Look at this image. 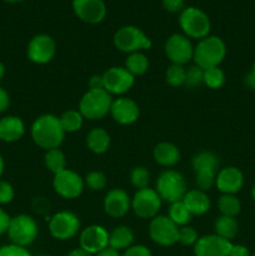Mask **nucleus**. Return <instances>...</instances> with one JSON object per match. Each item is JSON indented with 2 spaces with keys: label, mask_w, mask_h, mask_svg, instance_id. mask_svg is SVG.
Instances as JSON below:
<instances>
[{
  "label": "nucleus",
  "mask_w": 255,
  "mask_h": 256,
  "mask_svg": "<svg viewBox=\"0 0 255 256\" xmlns=\"http://www.w3.org/2000/svg\"><path fill=\"white\" fill-rule=\"evenodd\" d=\"M64 136L65 132L60 124V119L52 114L42 115L32 125V140L42 149H56L62 142Z\"/></svg>",
  "instance_id": "f257e3e1"
},
{
  "label": "nucleus",
  "mask_w": 255,
  "mask_h": 256,
  "mask_svg": "<svg viewBox=\"0 0 255 256\" xmlns=\"http://www.w3.org/2000/svg\"><path fill=\"white\" fill-rule=\"evenodd\" d=\"M226 54V46L225 42L218 36H206L200 39L196 46L194 48V59L195 65L202 68V70L210 69V68L219 66L220 62L224 60Z\"/></svg>",
  "instance_id": "f03ea898"
},
{
  "label": "nucleus",
  "mask_w": 255,
  "mask_h": 256,
  "mask_svg": "<svg viewBox=\"0 0 255 256\" xmlns=\"http://www.w3.org/2000/svg\"><path fill=\"white\" fill-rule=\"evenodd\" d=\"M112 99L105 89H89L80 100L79 109L84 118L89 120H99L110 112Z\"/></svg>",
  "instance_id": "7ed1b4c3"
},
{
  "label": "nucleus",
  "mask_w": 255,
  "mask_h": 256,
  "mask_svg": "<svg viewBox=\"0 0 255 256\" xmlns=\"http://www.w3.org/2000/svg\"><path fill=\"white\" fill-rule=\"evenodd\" d=\"M192 169L195 172V182L199 190L206 192L212 189L216 180L219 160L210 152H200L192 158Z\"/></svg>",
  "instance_id": "20e7f679"
},
{
  "label": "nucleus",
  "mask_w": 255,
  "mask_h": 256,
  "mask_svg": "<svg viewBox=\"0 0 255 256\" xmlns=\"http://www.w3.org/2000/svg\"><path fill=\"white\" fill-rule=\"evenodd\" d=\"M156 192L162 200L170 204L180 202L186 194V182L184 176L175 170H165L156 180Z\"/></svg>",
  "instance_id": "39448f33"
},
{
  "label": "nucleus",
  "mask_w": 255,
  "mask_h": 256,
  "mask_svg": "<svg viewBox=\"0 0 255 256\" xmlns=\"http://www.w3.org/2000/svg\"><path fill=\"white\" fill-rule=\"evenodd\" d=\"M179 24L186 36L194 38V39H204V38L209 36V16L198 8H185L180 12Z\"/></svg>",
  "instance_id": "423d86ee"
},
{
  "label": "nucleus",
  "mask_w": 255,
  "mask_h": 256,
  "mask_svg": "<svg viewBox=\"0 0 255 256\" xmlns=\"http://www.w3.org/2000/svg\"><path fill=\"white\" fill-rule=\"evenodd\" d=\"M39 234V228L36 222L29 215H16L10 222L8 235L12 244L18 246H28L32 244Z\"/></svg>",
  "instance_id": "0eeeda50"
},
{
  "label": "nucleus",
  "mask_w": 255,
  "mask_h": 256,
  "mask_svg": "<svg viewBox=\"0 0 255 256\" xmlns=\"http://www.w3.org/2000/svg\"><path fill=\"white\" fill-rule=\"evenodd\" d=\"M114 45L124 52H138L142 49H150L152 40L142 29L132 25L122 26L115 32Z\"/></svg>",
  "instance_id": "6e6552de"
},
{
  "label": "nucleus",
  "mask_w": 255,
  "mask_h": 256,
  "mask_svg": "<svg viewBox=\"0 0 255 256\" xmlns=\"http://www.w3.org/2000/svg\"><path fill=\"white\" fill-rule=\"evenodd\" d=\"M162 206V198L156 190L145 188L135 192L132 200V208L135 214L142 219H152L159 212Z\"/></svg>",
  "instance_id": "1a4fd4ad"
},
{
  "label": "nucleus",
  "mask_w": 255,
  "mask_h": 256,
  "mask_svg": "<svg viewBox=\"0 0 255 256\" xmlns=\"http://www.w3.org/2000/svg\"><path fill=\"white\" fill-rule=\"evenodd\" d=\"M149 235L154 242L162 246H170L179 242V228L169 216L152 218L149 226Z\"/></svg>",
  "instance_id": "9d476101"
},
{
  "label": "nucleus",
  "mask_w": 255,
  "mask_h": 256,
  "mask_svg": "<svg viewBox=\"0 0 255 256\" xmlns=\"http://www.w3.org/2000/svg\"><path fill=\"white\" fill-rule=\"evenodd\" d=\"M80 229V220L74 212H60L55 214L49 222L50 234L58 240H69L78 234Z\"/></svg>",
  "instance_id": "9b49d317"
},
{
  "label": "nucleus",
  "mask_w": 255,
  "mask_h": 256,
  "mask_svg": "<svg viewBox=\"0 0 255 256\" xmlns=\"http://www.w3.org/2000/svg\"><path fill=\"white\" fill-rule=\"evenodd\" d=\"M54 190L65 199H75L84 190V180L78 172L65 169L54 175Z\"/></svg>",
  "instance_id": "f8f14e48"
},
{
  "label": "nucleus",
  "mask_w": 255,
  "mask_h": 256,
  "mask_svg": "<svg viewBox=\"0 0 255 256\" xmlns=\"http://www.w3.org/2000/svg\"><path fill=\"white\" fill-rule=\"evenodd\" d=\"M165 54L172 64L184 65L192 59L194 48L188 36L172 34L165 42Z\"/></svg>",
  "instance_id": "ddd939ff"
},
{
  "label": "nucleus",
  "mask_w": 255,
  "mask_h": 256,
  "mask_svg": "<svg viewBox=\"0 0 255 256\" xmlns=\"http://www.w3.org/2000/svg\"><path fill=\"white\" fill-rule=\"evenodd\" d=\"M104 89L110 95H122L129 92L134 85V76L125 68L112 66L102 74Z\"/></svg>",
  "instance_id": "4468645a"
},
{
  "label": "nucleus",
  "mask_w": 255,
  "mask_h": 256,
  "mask_svg": "<svg viewBox=\"0 0 255 256\" xmlns=\"http://www.w3.org/2000/svg\"><path fill=\"white\" fill-rule=\"evenodd\" d=\"M56 45L50 35L39 34L28 45V58L35 64H46L54 58Z\"/></svg>",
  "instance_id": "2eb2a0df"
},
{
  "label": "nucleus",
  "mask_w": 255,
  "mask_h": 256,
  "mask_svg": "<svg viewBox=\"0 0 255 256\" xmlns=\"http://www.w3.org/2000/svg\"><path fill=\"white\" fill-rule=\"evenodd\" d=\"M109 246V232L100 225H92L80 234V248L90 254L102 252Z\"/></svg>",
  "instance_id": "dca6fc26"
},
{
  "label": "nucleus",
  "mask_w": 255,
  "mask_h": 256,
  "mask_svg": "<svg viewBox=\"0 0 255 256\" xmlns=\"http://www.w3.org/2000/svg\"><path fill=\"white\" fill-rule=\"evenodd\" d=\"M232 244L226 239L215 235H206L194 245L195 256H229Z\"/></svg>",
  "instance_id": "f3484780"
},
{
  "label": "nucleus",
  "mask_w": 255,
  "mask_h": 256,
  "mask_svg": "<svg viewBox=\"0 0 255 256\" xmlns=\"http://www.w3.org/2000/svg\"><path fill=\"white\" fill-rule=\"evenodd\" d=\"M75 15L82 22L98 24L106 15V6L102 0H72Z\"/></svg>",
  "instance_id": "a211bd4d"
},
{
  "label": "nucleus",
  "mask_w": 255,
  "mask_h": 256,
  "mask_svg": "<svg viewBox=\"0 0 255 256\" xmlns=\"http://www.w3.org/2000/svg\"><path fill=\"white\" fill-rule=\"evenodd\" d=\"M110 114L112 119L122 125H130L138 120L140 115L139 105L129 98H119L112 100Z\"/></svg>",
  "instance_id": "6ab92c4d"
},
{
  "label": "nucleus",
  "mask_w": 255,
  "mask_h": 256,
  "mask_svg": "<svg viewBox=\"0 0 255 256\" xmlns=\"http://www.w3.org/2000/svg\"><path fill=\"white\" fill-rule=\"evenodd\" d=\"M215 184L222 194L234 195L244 185V176L238 168L228 166L218 172Z\"/></svg>",
  "instance_id": "aec40b11"
},
{
  "label": "nucleus",
  "mask_w": 255,
  "mask_h": 256,
  "mask_svg": "<svg viewBox=\"0 0 255 256\" xmlns=\"http://www.w3.org/2000/svg\"><path fill=\"white\" fill-rule=\"evenodd\" d=\"M130 198L128 192L122 189H112L105 195L104 210L109 216L122 218L129 212Z\"/></svg>",
  "instance_id": "412c9836"
},
{
  "label": "nucleus",
  "mask_w": 255,
  "mask_h": 256,
  "mask_svg": "<svg viewBox=\"0 0 255 256\" xmlns=\"http://www.w3.org/2000/svg\"><path fill=\"white\" fill-rule=\"evenodd\" d=\"M25 132V125L19 116H4L0 119V140L5 142H18Z\"/></svg>",
  "instance_id": "4be33fe9"
},
{
  "label": "nucleus",
  "mask_w": 255,
  "mask_h": 256,
  "mask_svg": "<svg viewBox=\"0 0 255 256\" xmlns=\"http://www.w3.org/2000/svg\"><path fill=\"white\" fill-rule=\"evenodd\" d=\"M192 215H204L210 209V198L199 189L186 192L182 200Z\"/></svg>",
  "instance_id": "5701e85b"
},
{
  "label": "nucleus",
  "mask_w": 255,
  "mask_h": 256,
  "mask_svg": "<svg viewBox=\"0 0 255 256\" xmlns=\"http://www.w3.org/2000/svg\"><path fill=\"white\" fill-rule=\"evenodd\" d=\"M154 159L162 166H174L180 160V152L174 144L160 142L154 148Z\"/></svg>",
  "instance_id": "b1692460"
},
{
  "label": "nucleus",
  "mask_w": 255,
  "mask_h": 256,
  "mask_svg": "<svg viewBox=\"0 0 255 256\" xmlns=\"http://www.w3.org/2000/svg\"><path fill=\"white\" fill-rule=\"evenodd\" d=\"M86 145L90 152L95 154H104L110 146V135L102 128H94L88 134Z\"/></svg>",
  "instance_id": "393cba45"
},
{
  "label": "nucleus",
  "mask_w": 255,
  "mask_h": 256,
  "mask_svg": "<svg viewBox=\"0 0 255 256\" xmlns=\"http://www.w3.org/2000/svg\"><path fill=\"white\" fill-rule=\"evenodd\" d=\"M132 242H134V234H132V229L125 225L115 228L112 234H109V246L118 252L130 248Z\"/></svg>",
  "instance_id": "a878e982"
},
{
  "label": "nucleus",
  "mask_w": 255,
  "mask_h": 256,
  "mask_svg": "<svg viewBox=\"0 0 255 256\" xmlns=\"http://www.w3.org/2000/svg\"><path fill=\"white\" fill-rule=\"evenodd\" d=\"M215 232H216L218 236L230 242V239H234L236 236L238 232H239V224L235 218L222 215L215 222Z\"/></svg>",
  "instance_id": "bb28decb"
},
{
  "label": "nucleus",
  "mask_w": 255,
  "mask_h": 256,
  "mask_svg": "<svg viewBox=\"0 0 255 256\" xmlns=\"http://www.w3.org/2000/svg\"><path fill=\"white\" fill-rule=\"evenodd\" d=\"M125 69L132 75V76H140L145 74L149 69V60L142 52H132L128 56L125 62Z\"/></svg>",
  "instance_id": "cd10ccee"
},
{
  "label": "nucleus",
  "mask_w": 255,
  "mask_h": 256,
  "mask_svg": "<svg viewBox=\"0 0 255 256\" xmlns=\"http://www.w3.org/2000/svg\"><path fill=\"white\" fill-rule=\"evenodd\" d=\"M44 162L48 169L54 175L66 169V160H65L64 152L58 149V148L56 149L48 150L46 154H45Z\"/></svg>",
  "instance_id": "c85d7f7f"
},
{
  "label": "nucleus",
  "mask_w": 255,
  "mask_h": 256,
  "mask_svg": "<svg viewBox=\"0 0 255 256\" xmlns=\"http://www.w3.org/2000/svg\"><path fill=\"white\" fill-rule=\"evenodd\" d=\"M169 218L172 219V222L174 224H176L178 226H186L188 222L192 220V214L188 210V208L185 206L184 202L180 200V202H172L170 205L169 209Z\"/></svg>",
  "instance_id": "c756f323"
},
{
  "label": "nucleus",
  "mask_w": 255,
  "mask_h": 256,
  "mask_svg": "<svg viewBox=\"0 0 255 256\" xmlns=\"http://www.w3.org/2000/svg\"><path fill=\"white\" fill-rule=\"evenodd\" d=\"M218 206H219L220 212L222 215L225 216H232L235 218L242 210V204H240L239 199L235 198L234 195H228L224 194L222 196L219 198L218 202Z\"/></svg>",
  "instance_id": "7c9ffc66"
},
{
  "label": "nucleus",
  "mask_w": 255,
  "mask_h": 256,
  "mask_svg": "<svg viewBox=\"0 0 255 256\" xmlns=\"http://www.w3.org/2000/svg\"><path fill=\"white\" fill-rule=\"evenodd\" d=\"M59 119L65 132H74L82 128L84 116L82 115V112H76V110H68Z\"/></svg>",
  "instance_id": "2f4dec72"
},
{
  "label": "nucleus",
  "mask_w": 255,
  "mask_h": 256,
  "mask_svg": "<svg viewBox=\"0 0 255 256\" xmlns=\"http://www.w3.org/2000/svg\"><path fill=\"white\" fill-rule=\"evenodd\" d=\"M185 78H186V69L182 65L172 64L168 68L165 79L166 82L172 86H182L185 85Z\"/></svg>",
  "instance_id": "473e14b6"
},
{
  "label": "nucleus",
  "mask_w": 255,
  "mask_h": 256,
  "mask_svg": "<svg viewBox=\"0 0 255 256\" xmlns=\"http://www.w3.org/2000/svg\"><path fill=\"white\" fill-rule=\"evenodd\" d=\"M225 75L219 66L204 70V84L212 89H219L224 85Z\"/></svg>",
  "instance_id": "72a5a7b5"
},
{
  "label": "nucleus",
  "mask_w": 255,
  "mask_h": 256,
  "mask_svg": "<svg viewBox=\"0 0 255 256\" xmlns=\"http://www.w3.org/2000/svg\"><path fill=\"white\" fill-rule=\"evenodd\" d=\"M130 182L134 185L136 189H145L148 188L150 182V174L148 172L146 168L144 166H136L132 169V174H130Z\"/></svg>",
  "instance_id": "f704fd0d"
},
{
  "label": "nucleus",
  "mask_w": 255,
  "mask_h": 256,
  "mask_svg": "<svg viewBox=\"0 0 255 256\" xmlns=\"http://www.w3.org/2000/svg\"><path fill=\"white\" fill-rule=\"evenodd\" d=\"M106 176L100 172H90L85 178V185L92 192H100L106 186Z\"/></svg>",
  "instance_id": "c9c22d12"
},
{
  "label": "nucleus",
  "mask_w": 255,
  "mask_h": 256,
  "mask_svg": "<svg viewBox=\"0 0 255 256\" xmlns=\"http://www.w3.org/2000/svg\"><path fill=\"white\" fill-rule=\"evenodd\" d=\"M204 82V70L198 65L190 66L186 69V78H185V85L189 88L199 86Z\"/></svg>",
  "instance_id": "e433bc0d"
},
{
  "label": "nucleus",
  "mask_w": 255,
  "mask_h": 256,
  "mask_svg": "<svg viewBox=\"0 0 255 256\" xmlns=\"http://www.w3.org/2000/svg\"><path fill=\"white\" fill-rule=\"evenodd\" d=\"M198 242V232L192 226H182L179 229V242L184 246L195 245Z\"/></svg>",
  "instance_id": "4c0bfd02"
},
{
  "label": "nucleus",
  "mask_w": 255,
  "mask_h": 256,
  "mask_svg": "<svg viewBox=\"0 0 255 256\" xmlns=\"http://www.w3.org/2000/svg\"><path fill=\"white\" fill-rule=\"evenodd\" d=\"M14 188L10 182L0 180V204H9L14 199Z\"/></svg>",
  "instance_id": "58836bf2"
},
{
  "label": "nucleus",
  "mask_w": 255,
  "mask_h": 256,
  "mask_svg": "<svg viewBox=\"0 0 255 256\" xmlns=\"http://www.w3.org/2000/svg\"><path fill=\"white\" fill-rule=\"evenodd\" d=\"M0 256H32L25 248L10 244L0 248Z\"/></svg>",
  "instance_id": "ea45409f"
},
{
  "label": "nucleus",
  "mask_w": 255,
  "mask_h": 256,
  "mask_svg": "<svg viewBox=\"0 0 255 256\" xmlns=\"http://www.w3.org/2000/svg\"><path fill=\"white\" fill-rule=\"evenodd\" d=\"M162 6L169 12H182L185 9L184 0H162Z\"/></svg>",
  "instance_id": "a19ab883"
},
{
  "label": "nucleus",
  "mask_w": 255,
  "mask_h": 256,
  "mask_svg": "<svg viewBox=\"0 0 255 256\" xmlns=\"http://www.w3.org/2000/svg\"><path fill=\"white\" fill-rule=\"evenodd\" d=\"M122 256H152V252L144 245H134L125 250Z\"/></svg>",
  "instance_id": "79ce46f5"
},
{
  "label": "nucleus",
  "mask_w": 255,
  "mask_h": 256,
  "mask_svg": "<svg viewBox=\"0 0 255 256\" xmlns=\"http://www.w3.org/2000/svg\"><path fill=\"white\" fill-rule=\"evenodd\" d=\"M10 222H12V218L9 216V214L5 210H2L0 208V235L8 232Z\"/></svg>",
  "instance_id": "37998d69"
},
{
  "label": "nucleus",
  "mask_w": 255,
  "mask_h": 256,
  "mask_svg": "<svg viewBox=\"0 0 255 256\" xmlns=\"http://www.w3.org/2000/svg\"><path fill=\"white\" fill-rule=\"evenodd\" d=\"M10 105V96L6 90L0 86V112H4Z\"/></svg>",
  "instance_id": "c03bdc74"
},
{
  "label": "nucleus",
  "mask_w": 255,
  "mask_h": 256,
  "mask_svg": "<svg viewBox=\"0 0 255 256\" xmlns=\"http://www.w3.org/2000/svg\"><path fill=\"white\" fill-rule=\"evenodd\" d=\"M89 86L90 89H104V79L102 75H92L89 80Z\"/></svg>",
  "instance_id": "a18cd8bd"
},
{
  "label": "nucleus",
  "mask_w": 255,
  "mask_h": 256,
  "mask_svg": "<svg viewBox=\"0 0 255 256\" xmlns=\"http://www.w3.org/2000/svg\"><path fill=\"white\" fill-rule=\"evenodd\" d=\"M229 256H250V252L244 245H232Z\"/></svg>",
  "instance_id": "49530a36"
},
{
  "label": "nucleus",
  "mask_w": 255,
  "mask_h": 256,
  "mask_svg": "<svg viewBox=\"0 0 255 256\" xmlns=\"http://www.w3.org/2000/svg\"><path fill=\"white\" fill-rule=\"evenodd\" d=\"M95 256H120V254H119V252H118V250H115V249H112V248L108 246L106 249H104L102 252H98V254Z\"/></svg>",
  "instance_id": "de8ad7c7"
},
{
  "label": "nucleus",
  "mask_w": 255,
  "mask_h": 256,
  "mask_svg": "<svg viewBox=\"0 0 255 256\" xmlns=\"http://www.w3.org/2000/svg\"><path fill=\"white\" fill-rule=\"evenodd\" d=\"M68 256H92V254H90V252H85L84 249L79 248V249L72 250V252H70L69 254H68Z\"/></svg>",
  "instance_id": "09e8293b"
},
{
  "label": "nucleus",
  "mask_w": 255,
  "mask_h": 256,
  "mask_svg": "<svg viewBox=\"0 0 255 256\" xmlns=\"http://www.w3.org/2000/svg\"><path fill=\"white\" fill-rule=\"evenodd\" d=\"M245 84L248 85L252 89H255V75L252 72H250L246 78H245Z\"/></svg>",
  "instance_id": "8fccbe9b"
},
{
  "label": "nucleus",
  "mask_w": 255,
  "mask_h": 256,
  "mask_svg": "<svg viewBox=\"0 0 255 256\" xmlns=\"http://www.w3.org/2000/svg\"><path fill=\"white\" fill-rule=\"evenodd\" d=\"M4 75H5V66L4 64L0 62V82H2V79L4 78Z\"/></svg>",
  "instance_id": "3c124183"
},
{
  "label": "nucleus",
  "mask_w": 255,
  "mask_h": 256,
  "mask_svg": "<svg viewBox=\"0 0 255 256\" xmlns=\"http://www.w3.org/2000/svg\"><path fill=\"white\" fill-rule=\"evenodd\" d=\"M2 172H4V159H2V154H0V178H2Z\"/></svg>",
  "instance_id": "603ef678"
},
{
  "label": "nucleus",
  "mask_w": 255,
  "mask_h": 256,
  "mask_svg": "<svg viewBox=\"0 0 255 256\" xmlns=\"http://www.w3.org/2000/svg\"><path fill=\"white\" fill-rule=\"evenodd\" d=\"M5 2H12V4H14V2H22V0H5Z\"/></svg>",
  "instance_id": "864d4df0"
},
{
  "label": "nucleus",
  "mask_w": 255,
  "mask_h": 256,
  "mask_svg": "<svg viewBox=\"0 0 255 256\" xmlns=\"http://www.w3.org/2000/svg\"><path fill=\"white\" fill-rule=\"evenodd\" d=\"M252 199H254V202H255V185H254V188H252Z\"/></svg>",
  "instance_id": "5fc2aeb1"
},
{
  "label": "nucleus",
  "mask_w": 255,
  "mask_h": 256,
  "mask_svg": "<svg viewBox=\"0 0 255 256\" xmlns=\"http://www.w3.org/2000/svg\"><path fill=\"white\" fill-rule=\"evenodd\" d=\"M252 72L255 75V62H254V66H252Z\"/></svg>",
  "instance_id": "6e6d98bb"
},
{
  "label": "nucleus",
  "mask_w": 255,
  "mask_h": 256,
  "mask_svg": "<svg viewBox=\"0 0 255 256\" xmlns=\"http://www.w3.org/2000/svg\"><path fill=\"white\" fill-rule=\"evenodd\" d=\"M40 256H48V255H40Z\"/></svg>",
  "instance_id": "4d7b16f0"
},
{
  "label": "nucleus",
  "mask_w": 255,
  "mask_h": 256,
  "mask_svg": "<svg viewBox=\"0 0 255 256\" xmlns=\"http://www.w3.org/2000/svg\"><path fill=\"white\" fill-rule=\"evenodd\" d=\"M250 256H255V254H252V255H250Z\"/></svg>",
  "instance_id": "13d9d810"
}]
</instances>
